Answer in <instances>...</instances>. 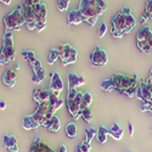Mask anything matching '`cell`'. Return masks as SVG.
Here are the masks:
<instances>
[{
	"label": "cell",
	"instance_id": "cell-9",
	"mask_svg": "<svg viewBox=\"0 0 152 152\" xmlns=\"http://www.w3.org/2000/svg\"><path fill=\"white\" fill-rule=\"evenodd\" d=\"M136 96L140 99L142 102H150V101H152V93L148 89L146 82H144V80L140 82V84H139V88H137Z\"/></svg>",
	"mask_w": 152,
	"mask_h": 152
},
{
	"label": "cell",
	"instance_id": "cell-23",
	"mask_svg": "<svg viewBox=\"0 0 152 152\" xmlns=\"http://www.w3.org/2000/svg\"><path fill=\"white\" fill-rule=\"evenodd\" d=\"M137 48L145 54H151L152 53V40H146V42H140L136 43Z\"/></svg>",
	"mask_w": 152,
	"mask_h": 152
},
{
	"label": "cell",
	"instance_id": "cell-15",
	"mask_svg": "<svg viewBox=\"0 0 152 152\" xmlns=\"http://www.w3.org/2000/svg\"><path fill=\"white\" fill-rule=\"evenodd\" d=\"M16 80H17V74H16V71L15 69H6L3 74V82L7 85V86H15L16 84Z\"/></svg>",
	"mask_w": 152,
	"mask_h": 152
},
{
	"label": "cell",
	"instance_id": "cell-32",
	"mask_svg": "<svg viewBox=\"0 0 152 152\" xmlns=\"http://www.w3.org/2000/svg\"><path fill=\"white\" fill-rule=\"evenodd\" d=\"M137 88H139V84H135V85L130 86L129 89H126V90L124 91V95L129 96V97H134V96L136 95V93H137Z\"/></svg>",
	"mask_w": 152,
	"mask_h": 152
},
{
	"label": "cell",
	"instance_id": "cell-31",
	"mask_svg": "<svg viewBox=\"0 0 152 152\" xmlns=\"http://www.w3.org/2000/svg\"><path fill=\"white\" fill-rule=\"evenodd\" d=\"M69 1L71 0H57V9L63 12L68 9V5H69Z\"/></svg>",
	"mask_w": 152,
	"mask_h": 152
},
{
	"label": "cell",
	"instance_id": "cell-40",
	"mask_svg": "<svg viewBox=\"0 0 152 152\" xmlns=\"http://www.w3.org/2000/svg\"><path fill=\"white\" fill-rule=\"evenodd\" d=\"M31 66H32L33 71H37V69H40V68H43V63H42L39 60H35L33 63H31Z\"/></svg>",
	"mask_w": 152,
	"mask_h": 152
},
{
	"label": "cell",
	"instance_id": "cell-5",
	"mask_svg": "<svg viewBox=\"0 0 152 152\" xmlns=\"http://www.w3.org/2000/svg\"><path fill=\"white\" fill-rule=\"evenodd\" d=\"M57 50L63 66H68L77 62V50L69 44H60L57 46Z\"/></svg>",
	"mask_w": 152,
	"mask_h": 152
},
{
	"label": "cell",
	"instance_id": "cell-36",
	"mask_svg": "<svg viewBox=\"0 0 152 152\" xmlns=\"http://www.w3.org/2000/svg\"><path fill=\"white\" fill-rule=\"evenodd\" d=\"M80 148H82V152H90L91 150V142L88 141L86 139L80 144Z\"/></svg>",
	"mask_w": 152,
	"mask_h": 152
},
{
	"label": "cell",
	"instance_id": "cell-25",
	"mask_svg": "<svg viewBox=\"0 0 152 152\" xmlns=\"http://www.w3.org/2000/svg\"><path fill=\"white\" fill-rule=\"evenodd\" d=\"M22 57L24 60H27L29 63H33L37 58V55L34 51H32V50H22Z\"/></svg>",
	"mask_w": 152,
	"mask_h": 152
},
{
	"label": "cell",
	"instance_id": "cell-49",
	"mask_svg": "<svg viewBox=\"0 0 152 152\" xmlns=\"http://www.w3.org/2000/svg\"><path fill=\"white\" fill-rule=\"evenodd\" d=\"M0 108H1V111L6 108V102L5 101H0Z\"/></svg>",
	"mask_w": 152,
	"mask_h": 152
},
{
	"label": "cell",
	"instance_id": "cell-52",
	"mask_svg": "<svg viewBox=\"0 0 152 152\" xmlns=\"http://www.w3.org/2000/svg\"><path fill=\"white\" fill-rule=\"evenodd\" d=\"M148 78L152 80V69H151V73H150V75H148Z\"/></svg>",
	"mask_w": 152,
	"mask_h": 152
},
{
	"label": "cell",
	"instance_id": "cell-20",
	"mask_svg": "<svg viewBox=\"0 0 152 152\" xmlns=\"http://www.w3.org/2000/svg\"><path fill=\"white\" fill-rule=\"evenodd\" d=\"M97 141L100 144H105L107 141V136H108V129L105 125H100V128L97 129Z\"/></svg>",
	"mask_w": 152,
	"mask_h": 152
},
{
	"label": "cell",
	"instance_id": "cell-22",
	"mask_svg": "<svg viewBox=\"0 0 152 152\" xmlns=\"http://www.w3.org/2000/svg\"><path fill=\"white\" fill-rule=\"evenodd\" d=\"M91 102H93V95H91L89 91L84 93V95H83V100H82V105H80V111L85 110L86 107H90Z\"/></svg>",
	"mask_w": 152,
	"mask_h": 152
},
{
	"label": "cell",
	"instance_id": "cell-4",
	"mask_svg": "<svg viewBox=\"0 0 152 152\" xmlns=\"http://www.w3.org/2000/svg\"><path fill=\"white\" fill-rule=\"evenodd\" d=\"M79 11L82 12L84 22H86L90 18L99 17L104 14L102 9H101L95 0H80V5H79Z\"/></svg>",
	"mask_w": 152,
	"mask_h": 152
},
{
	"label": "cell",
	"instance_id": "cell-8",
	"mask_svg": "<svg viewBox=\"0 0 152 152\" xmlns=\"http://www.w3.org/2000/svg\"><path fill=\"white\" fill-rule=\"evenodd\" d=\"M16 57V48L15 46H1V55H0V63L7 65Z\"/></svg>",
	"mask_w": 152,
	"mask_h": 152
},
{
	"label": "cell",
	"instance_id": "cell-48",
	"mask_svg": "<svg viewBox=\"0 0 152 152\" xmlns=\"http://www.w3.org/2000/svg\"><path fill=\"white\" fill-rule=\"evenodd\" d=\"M57 152H67V147H66L65 145H61V146L58 147Z\"/></svg>",
	"mask_w": 152,
	"mask_h": 152
},
{
	"label": "cell",
	"instance_id": "cell-11",
	"mask_svg": "<svg viewBox=\"0 0 152 152\" xmlns=\"http://www.w3.org/2000/svg\"><path fill=\"white\" fill-rule=\"evenodd\" d=\"M34 10V14L38 21V24H46V14H48V9L45 4H39V5H35L32 6Z\"/></svg>",
	"mask_w": 152,
	"mask_h": 152
},
{
	"label": "cell",
	"instance_id": "cell-27",
	"mask_svg": "<svg viewBox=\"0 0 152 152\" xmlns=\"http://www.w3.org/2000/svg\"><path fill=\"white\" fill-rule=\"evenodd\" d=\"M57 58H60L58 50H57V48H54V49H51V51H50V54L48 56V63L49 65H54Z\"/></svg>",
	"mask_w": 152,
	"mask_h": 152
},
{
	"label": "cell",
	"instance_id": "cell-21",
	"mask_svg": "<svg viewBox=\"0 0 152 152\" xmlns=\"http://www.w3.org/2000/svg\"><path fill=\"white\" fill-rule=\"evenodd\" d=\"M44 79H45V69H44V67L40 68V69L34 71V73H33V75H32L33 83L39 84V83H42Z\"/></svg>",
	"mask_w": 152,
	"mask_h": 152
},
{
	"label": "cell",
	"instance_id": "cell-51",
	"mask_svg": "<svg viewBox=\"0 0 152 152\" xmlns=\"http://www.w3.org/2000/svg\"><path fill=\"white\" fill-rule=\"evenodd\" d=\"M75 152H82V148H80V145L77 146V150H75Z\"/></svg>",
	"mask_w": 152,
	"mask_h": 152
},
{
	"label": "cell",
	"instance_id": "cell-46",
	"mask_svg": "<svg viewBox=\"0 0 152 152\" xmlns=\"http://www.w3.org/2000/svg\"><path fill=\"white\" fill-rule=\"evenodd\" d=\"M128 129H129V134H130V136H133V135H134V125H133L132 122H128Z\"/></svg>",
	"mask_w": 152,
	"mask_h": 152
},
{
	"label": "cell",
	"instance_id": "cell-14",
	"mask_svg": "<svg viewBox=\"0 0 152 152\" xmlns=\"http://www.w3.org/2000/svg\"><path fill=\"white\" fill-rule=\"evenodd\" d=\"M85 83V79L82 75H77L75 73L68 74V89H77L78 86L83 85Z\"/></svg>",
	"mask_w": 152,
	"mask_h": 152
},
{
	"label": "cell",
	"instance_id": "cell-18",
	"mask_svg": "<svg viewBox=\"0 0 152 152\" xmlns=\"http://www.w3.org/2000/svg\"><path fill=\"white\" fill-rule=\"evenodd\" d=\"M44 126H46V128L49 129V132L51 133H57L61 128V123H60V118L57 116H54L50 121H46Z\"/></svg>",
	"mask_w": 152,
	"mask_h": 152
},
{
	"label": "cell",
	"instance_id": "cell-33",
	"mask_svg": "<svg viewBox=\"0 0 152 152\" xmlns=\"http://www.w3.org/2000/svg\"><path fill=\"white\" fill-rule=\"evenodd\" d=\"M42 94H43V90L39 89V88L33 91V99H34V101H35L37 104H40L42 102Z\"/></svg>",
	"mask_w": 152,
	"mask_h": 152
},
{
	"label": "cell",
	"instance_id": "cell-30",
	"mask_svg": "<svg viewBox=\"0 0 152 152\" xmlns=\"http://www.w3.org/2000/svg\"><path fill=\"white\" fill-rule=\"evenodd\" d=\"M82 117L86 123H90L93 121V111L90 107H86L85 110L82 111Z\"/></svg>",
	"mask_w": 152,
	"mask_h": 152
},
{
	"label": "cell",
	"instance_id": "cell-7",
	"mask_svg": "<svg viewBox=\"0 0 152 152\" xmlns=\"http://www.w3.org/2000/svg\"><path fill=\"white\" fill-rule=\"evenodd\" d=\"M63 89V80L61 78V75L58 72H54L51 74V79H50V86H49V90L54 93L55 95L60 96L61 91Z\"/></svg>",
	"mask_w": 152,
	"mask_h": 152
},
{
	"label": "cell",
	"instance_id": "cell-43",
	"mask_svg": "<svg viewBox=\"0 0 152 152\" xmlns=\"http://www.w3.org/2000/svg\"><path fill=\"white\" fill-rule=\"evenodd\" d=\"M95 1H96V4H97L101 9H102V11H104V12L107 10V5H106V3L104 1V0H95Z\"/></svg>",
	"mask_w": 152,
	"mask_h": 152
},
{
	"label": "cell",
	"instance_id": "cell-38",
	"mask_svg": "<svg viewBox=\"0 0 152 152\" xmlns=\"http://www.w3.org/2000/svg\"><path fill=\"white\" fill-rule=\"evenodd\" d=\"M60 100V96H57V95H55L54 93H51L50 91V99H49V102H50V105H51L53 107L56 105V102Z\"/></svg>",
	"mask_w": 152,
	"mask_h": 152
},
{
	"label": "cell",
	"instance_id": "cell-17",
	"mask_svg": "<svg viewBox=\"0 0 152 152\" xmlns=\"http://www.w3.org/2000/svg\"><path fill=\"white\" fill-rule=\"evenodd\" d=\"M146 40H152V31L148 27L141 28L136 34V43L146 42Z\"/></svg>",
	"mask_w": 152,
	"mask_h": 152
},
{
	"label": "cell",
	"instance_id": "cell-42",
	"mask_svg": "<svg viewBox=\"0 0 152 152\" xmlns=\"http://www.w3.org/2000/svg\"><path fill=\"white\" fill-rule=\"evenodd\" d=\"M151 106H152V101H150V102H142L141 111H142V112H150Z\"/></svg>",
	"mask_w": 152,
	"mask_h": 152
},
{
	"label": "cell",
	"instance_id": "cell-2",
	"mask_svg": "<svg viewBox=\"0 0 152 152\" xmlns=\"http://www.w3.org/2000/svg\"><path fill=\"white\" fill-rule=\"evenodd\" d=\"M5 28L9 31H20L22 26L26 23V17L23 14V6H17L15 10H12L11 12L3 18Z\"/></svg>",
	"mask_w": 152,
	"mask_h": 152
},
{
	"label": "cell",
	"instance_id": "cell-45",
	"mask_svg": "<svg viewBox=\"0 0 152 152\" xmlns=\"http://www.w3.org/2000/svg\"><path fill=\"white\" fill-rule=\"evenodd\" d=\"M62 105H63V101H62V99H60L58 101H57V102H56V105L54 106V110H55V112L60 108V107H62Z\"/></svg>",
	"mask_w": 152,
	"mask_h": 152
},
{
	"label": "cell",
	"instance_id": "cell-16",
	"mask_svg": "<svg viewBox=\"0 0 152 152\" xmlns=\"http://www.w3.org/2000/svg\"><path fill=\"white\" fill-rule=\"evenodd\" d=\"M67 22L68 24H80L82 22H84V18H83V15L82 12L79 11V9L77 10H72L69 14H68V17H67Z\"/></svg>",
	"mask_w": 152,
	"mask_h": 152
},
{
	"label": "cell",
	"instance_id": "cell-29",
	"mask_svg": "<svg viewBox=\"0 0 152 152\" xmlns=\"http://www.w3.org/2000/svg\"><path fill=\"white\" fill-rule=\"evenodd\" d=\"M33 116L31 115V116H26L23 118V123H22V125H23V128L26 129V130H33Z\"/></svg>",
	"mask_w": 152,
	"mask_h": 152
},
{
	"label": "cell",
	"instance_id": "cell-10",
	"mask_svg": "<svg viewBox=\"0 0 152 152\" xmlns=\"http://www.w3.org/2000/svg\"><path fill=\"white\" fill-rule=\"evenodd\" d=\"M23 14H24V17H26V24H27L28 29H31V31L37 29L38 21H37L33 7L32 6L31 7H24L23 6Z\"/></svg>",
	"mask_w": 152,
	"mask_h": 152
},
{
	"label": "cell",
	"instance_id": "cell-24",
	"mask_svg": "<svg viewBox=\"0 0 152 152\" xmlns=\"http://www.w3.org/2000/svg\"><path fill=\"white\" fill-rule=\"evenodd\" d=\"M66 134L69 139H74L77 136V125L74 123H68L66 125Z\"/></svg>",
	"mask_w": 152,
	"mask_h": 152
},
{
	"label": "cell",
	"instance_id": "cell-35",
	"mask_svg": "<svg viewBox=\"0 0 152 152\" xmlns=\"http://www.w3.org/2000/svg\"><path fill=\"white\" fill-rule=\"evenodd\" d=\"M96 134H97V130H96L95 128H88V129H86V140L91 142V140L94 139V136H95Z\"/></svg>",
	"mask_w": 152,
	"mask_h": 152
},
{
	"label": "cell",
	"instance_id": "cell-47",
	"mask_svg": "<svg viewBox=\"0 0 152 152\" xmlns=\"http://www.w3.org/2000/svg\"><path fill=\"white\" fill-rule=\"evenodd\" d=\"M150 18V16L146 14V12H144V14H142V16H141V23L142 24H145L146 22H147V20Z\"/></svg>",
	"mask_w": 152,
	"mask_h": 152
},
{
	"label": "cell",
	"instance_id": "cell-6",
	"mask_svg": "<svg viewBox=\"0 0 152 152\" xmlns=\"http://www.w3.org/2000/svg\"><path fill=\"white\" fill-rule=\"evenodd\" d=\"M90 63L95 67L105 66L107 63V54L105 50L101 49L100 46H96L90 55Z\"/></svg>",
	"mask_w": 152,
	"mask_h": 152
},
{
	"label": "cell",
	"instance_id": "cell-12",
	"mask_svg": "<svg viewBox=\"0 0 152 152\" xmlns=\"http://www.w3.org/2000/svg\"><path fill=\"white\" fill-rule=\"evenodd\" d=\"M31 152H55V151L50 146H48L45 142H43V140L39 136H37L34 141L32 142Z\"/></svg>",
	"mask_w": 152,
	"mask_h": 152
},
{
	"label": "cell",
	"instance_id": "cell-19",
	"mask_svg": "<svg viewBox=\"0 0 152 152\" xmlns=\"http://www.w3.org/2000/svg\"><path fill=\"white\" fill-rule=\"evenodd\" d=\"M108 135L112 136L115 140H121L123 137V128L118 123H113L112 126L108 129Z\"/></svg>",
	"mask_w": 152,
	"mask_h": 152
},
{
	"label": "cell",
	"instance_id": "cell-3",
	"mask_svg": "<svg viewBox=\"0 0 152 152\" xmlns=\"http://www.w3.org/2000/svg\"><path fill=\"white\" fill-rule=\"evenodd\" d=\"M112 83H113V88L116 90H118L119 93L124 94V91L126 89H129L130 86L137 84V77L136 74H121V73H116L112 75Z\"/></svg>",
	"mask_w": 152,
	"mask_h": 152
},
{
	"label": "cell",
	"instance_id": "cell-44",
	"mask_svg": "<svg viewBox=\"0 0 152 152\" xmlns=\"http://www.w3.org/2000/svg\"><path fill=\"white\" fill-rule=\"evenodd\" d=\"M111 33H112V35L115 37V38H122L124 34L122 33V32H119V31H111Z\"/></svg>",
	"mask_w": 152,
	"mask_h": 152
},
{
	"label": "cell",
	"instance_id": "cell-34",
	"mask_svg": "<svg viewBox=\"0 0 152 152\" xmlns=\"http://www.w3.org/2000/svg\"><path fill=\"white\" fill-rule=\"evenodd\" d=\"M39 4H40V0H22V6L24 7H31Z\"/></svg>",
	"mask_w": 152,
	"mask_h": 152
},
{
	"label": "cell",
	"instance_id": "cell-54",
	"mask_svg": "<svg viewBox=\"0 0 152 152\" xmlns=\"http://www.w3.org/2000/svg\"><path fill=\"white\" fill-rule=\"evenodd\" d=\"M150 113H151V115H152V106H151V110H150Z\"/></svg>",
	"mask_w": 152,
	"mask_h": 152
},
{
	"label": "cell",
	"instance_id": "cell-1",
	"mask_svg": "<svg viewBox=\"0 0 152 152\" xmlns=\"http://www.w3.org/2000/svg\"><path fill=\"white\" fill-rule=\"evenodd\" d=\"M136 21L128 6H124L121 11L113 16L112 18V28L111 31H119L123 34H126L134 29Z\"/></svg>",
	"mask_w": 152,
	"mask_h": 152
},
{
	"label": "cell",
	"instance_id": "cell-26",
	"mask_svg": "<svg viewBox=\"0 0 152 152\" xmlns=\"http://www.w3.org/2000/svg\"><path fill=\"white\" fill-rule=\"evenodd\" d=\"M4 46H14V35H12V31L6 29L5 35H4Z\"/></svg>",
	"mask_w": 152,
	"mask_h": 152
},
{
	"label": "cell",
	"instance_id": "cell-50",
	"mask_svg": "<svg viewBox=\"0 0 152 152\" xmlns=\"http://www.w3.org/2000/svg\"><path fill=\"white\" fill-rule=\"evenodd\" d=\"M11 1H12V0H1V3H3V4H5V5H10V4H11Z\"/></svg>",
	"mask_w": 152,
	"mask_h": 152
},
{
	"label": "cell",
	"instance_id": "cell-41",
	"mask_svg": "<svg viewBox=\"0 0 152 152\" xmlns=\"http://www.w3.org/2000/svg\"><path fill=\"white\" fill-rule=\"evenodd\" d=\"M78 94V90L77 89H68V96H67V100H74L75 96Z\"/></svg>",
	"mask_w": 152,
	"mask_h": 152
},
{
	"label": "cell",
	"instance_id": "cell-37",
	"mask_svg": "<svg viewBox=\"0 0 152 152\" xmlns=\"http://www.w3.org/2000/svg\"><path fill=\"white\" fill-rule=\"evenodd\" d=\"M106 32H107V24L105 23V22H102L99 26V31H97V33H99V37L100 38H102L105 34H106Z\"/></svg>",
	"mask_w": 152,
	"mask_h": 152
},
{
	"label": "cell",
	"instance_id": "cell-13",
	"mask_svg": "<svg viewBox=\"0 0 152 152\" xmlns=\"http://www.w3.org/2000/svg\"><path fill=\"white\" fill-rule=\"evenodd\" d=\"M4 146L10 151V152H18V145H17V139L15 135H4L3 137Z\"/></svg>",
	"mask_w": 152,
	"mask_h": 152
},
{
	"label": "cell",
	"instance_id": "cell-28",
	"mask_svg": "<svg viewBox=\"0 0 152 152\" xmlns=\"http://www.w3.org/2000/svg\"><path fill=\"white\" fill-rule=\"evenodd\" d=\"M101 88H102V90L105 91H112L115 88H113V83H112V78H106L101 82Z\"/></svg>",
	"mask_w": 152,
	"mask_h": 152
},
{
	"label": "cell",
	"instance_id": "cell-55",
	"mask_svg": "<svg viewBox=\"0 0 152 152\" xmlns=\"http://www.w3.org/2000/svg\"><path fill=\"white\" fill-rule=\"evenodd\" d=\"M128 152H132V151H128Z\"/></svg>",
	"mask_w": 152,
	"mask_h": 152
},
{
	"label": "cell",
	"instance_id": "cell-39",
	"mask_svg": "<svg viewBox=\"0 0 152 152\" xmlns=\"http://www.w3.org/2000/svg\"><path fill=\"white\" fill-rule=\"evenodd\" d=\"M145 12L150 16V20H152V0H147L146 7H145Z\"/></svg>",
	"mask_w": 152,
	"mask_h": 152
},
{
	"label": "cell",
	"instance_id": "cell-53",
	"mask_svg": "<svg viewBox=\"0 0 152 152\" xmlns=\"http://www.w3.org/2000/svg\"><path fill=\"white\" fill-rule=\"evenodd\" d=\"M20 68V65H15V69H18Z\"/></svg>",
	"mask_w": 152,
	"mask_h": 152
}]
</instances>
